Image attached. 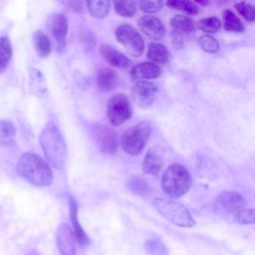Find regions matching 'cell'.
Segmentation results:
<instances>
[{
	"label": "cell",
	"instance_id": "9",
	"mask_svg": "<svg viewBox=\"0 0 255 255\" xmlns=\"http://www.w3.org/2000/svg\"><path fill=\"white\" fill-rule=\"evenodd\" d=\"M95 139L99 148L104 153L113 154L117 151V135L112 128L103 124H96L93 128Z\"/></svg>",
	"mask_w": 255,
	"mask_h": 255
},
{
	"label": "cell",
	"instance_id": "14",
	"mask_svg": "<svg viewBox=\"0 0 255 255\" xmlns=\"http://www.w3.org/2000/svg\"><path fill=\"white\" fill-rule=\"evenodd\" d=\"M69 208H70V218H71V222L73 225V231L75 233L77 242L81 247H86V246L90 245L91 241L79 221L78 204L72 196L69 197Z\"/></svg>",
	"mask_w": 255,
	"mask_h": 255
},
{
	"label": "cell",
	"instance_id": "33",
	"mask_svg": "<svg viewBox=\"0 0 255 255\" xmlns=\"http://www.w3.org/2000/svg\"><path fill=\"white\" fill-rule=\"evenodd\" d=\"M237 11L248 21H255V7L246 2H240L235 5Z\"/></svg>",
	"mask_w": 255,
	"mask_h": 255
},
{
	"label": "cell",
	"instance_id": "27",
	"mask_svg": "<svg viewBox=\"0 0 255 255\" xmlns=\"http://www.w3.org/2000/svg\"><path fill=\"white\" fill-rule=\"evenodd\" d=\"M234 222L242 225L255 224V208H243L233 215Z\"/></svg>",
	"mask_w": 255,
	"mask_h": 255
},
{
	"label": "cell",
	"instance_id": "34",
	"mask_svg": "<svg viewBox=\"0 0 255 255\" xmlns=\"http://www.w3.org/2000/svg\"><path fill=\"white\" fill-rule=\"evenodd\" d=\"M128 186L133 192L138 194H146L149 190L146 182L138 177H132L128 182Z\"/></svg>",
	"mask_w": 255,
	"mask_h": 255
},
{
	"label": "cell",
	"instance_id": "20",
	"mask_svg": "<svg viewBox=\"0 0 255 255\" xmlns=\"http://www.w3.org/2000/svg\"><path fill=\"white\" fill-rule=\"evenodd\" d=\"M34 46L37 54L41 58H46L51 53V42L49 37L42 31H37L34 34Z\"/></svg>",
	"mask_w": 255,
	"mask_h": 255
},
{
	"label": "cell",
	"instance_id": "21",
	"mask_svg": "<svg viewBox=\"0 0 255 255\" xmlns=\"http://www.w3.org/2000/svg\"><path fill=\"white\" fill-rule=\"evenodd\" d=\"M147 58L154 63L165 64L169 59V53L163 45L158 43H151L148 46Z\"/></svg>",
	"mask_w": 255,
	"mask_h": 255
},
{
	"label": "cell",
	"instance_id": "6",
	"mask_svg": "<svg viewBox=\"0 0 255 255\" xmlns=\"http://www.w3.org/2000/svg\"><path fill=\"white\" fill-rule=\"evenodd\" d=\"M116 37L130 56L139 57L143 53V39L132 26L128 24L119 26L116 31Z\"/></svg>",
	"mask_w": 255,
	"mask_h": 255
},
{
	"label": "cell",
	"instance_id": "8",
	"mask_svg": "<svg viewBox=\"0 0 255 255\" xmlns=\"http://www.w3.org/2000/svg\"><path fill=\"white\" fill-rule=\"evenodd\" d=\"M246 205L245 198L235 191H224L215 199V208L223 213H236Z\"/></svg>",
	"mask_w": 255,
	"mask_h": 255
},
{
	"label": "cell",
	"instance_id": "15",
	"mask_svg": "<svg viewBox=\"0 0 255 255\" xmlns=\"http://www.w3.org/2000/svg\"><path fill=\"white\" fill-rule=\"evenodd\" d=\"M100 53L103 56V58L114 67L128 68L131 64L130 60L127 56H125L122 52H120L111 45L103 44L100 47Z\"/></svg>",
	"mask_w": 255,
	"mask_h": 255
},
{
	"label": "cell",
	"instance_id": "2",
	"mask_svg": "<svg viewBox=\"0 0 255 255\" xmlns=\"http://www.w3.org/2000/svg\"><path fill=\"white\" fill-rule=\"evenodd\" d=\"M40 144L47 160L57 169L65 166L67 147L65 139L53 123H48L40 133Z\"/></svg>",
	"mask_w": 255,
	"mask_h": 255
},
{
	"label": "cell",
	"instance_id": "30",
	"mask_svg": "<svg viewBox=\"0 0 255 255\" xmlns=\"http://www.w3.org/2000/svg\"><path fill=\"white\" fill-rule=\"evenodd\" d=\"M114 6L116 12L122 17H132L136 9L133 1H117Z\"/></svg>",
	"mask_w": 255,
	"mask_h": 255
},
{
	"label": "cell",
	"instance_id": "35",
	"mask_svg": "<svg viewBox=\"0 0 255 255\" xmlns=\"http://www.w3.org/2000/svg\"><path fill=\"white\" fill-rule=\"evenodd\" d=\"M163 5L161 1H140L139 7L141 11L146 13H154L157 12Z\"/></svg>",
	"mask_w": 255,
	"mask_h": 255
},
{
	"label": "cell",
	"instance_id": "26",
	"mask_svg": "<svg viewBox=\"0 0 255 255\" xmlns=\"http://www.w3.org/2000/svg\"><path fill=\"white\" fill-rule=\"evenodd\" d=\"M223 26L224 29L234 32H242L244 26L240 19L230 10H225L223 12Z\"/></svg>",
	"mask_w": 255,
	"mask_h": 255
},
{
	"label": "cell",
	"instance_id": "4",
	"mask_svg": "<svg viewBox=\"0 0 255 255\" xmlns=\"http://www.w3.org/2000/svg\"><path fill=\"white\" fill-rule=\"evenodd\" d=\"M152 204L166 220L177 226L192 227L195 224L187 208L176 201L156 197L153 199Z\"/></svg>",
	"mask_w": 255,
	"mask_h": 255
},
{
	"label": "cell",
	"instance_id": "17",
	"mask_svg": "<svg viewBox=\"0 0 255 255\" xmlns=\"http://www.w3.org/2000/svg\"><path fill=\"white\" fill-rule=\"evenodd\" d=\"M161 74L160 68L150 62H142L135 65L130 72L131 78L134 80H142V79H154L159 77Z\"/></svg>",
	"mask_w": 255,
	"mask_h": 255
},
{
	"label": "cell",
	"instance_id": "10",
	"mask_svg": "<svg viewBox=\"0 0 255 255\" xmlns=\"http://www.w3.org/2000/svg\"><path fill=\"white\" fill-rule=\"evenodd\" d=\"M156 92L157 88L154 84L146 81H139L133 86L131 96L138 107L146 109L153 104L156 98Z\"/></svg>",
	"mask_w": 255,
	"mask_h": 255
},
{
	"label": "cell",
	"instance_id": "25",
	"mask_svg": "<svg viewBox=\"0 0 255 255\" xmlns=\"http://www.w3.org/2000/svg\"><path fill=\"white\" fill-rule=\"evenodd\" d=\"M16 128L9 121H0V143L10 145L14 142Z\"/></svg>",
	"mask_w": 255,
	"mask_h": 255
},
{
	"label": "cell",
	"instance_id": "23",
	"mask_svg": "<svg viewBox=\"0 0 255 255\" xmlns=\"http://www.w3.org/2000/svg\"><path fill=\"white\" fill-rule=\"evenodd\" d=\"M12 58V46L9 39L5 36L0 37V74L7 68Z\"/></svg>",
	"mask_w": 255,
	"mask_h": 255
},
{
	"label": "cell",
	"instance_id": "11",
	"mask_svg": "<svg viewBox=\"0 0 255 255\" xmlns=\"http://www.w3.org/2000/svg\"><path fill=\"white\" fill-rule=\"evenodd\" d=\"M47 27L56 41L57 50L62 52L66 46V36L68 32V21L66 16L60 13L49 16Z\"/></svg>",
	"mask_w": 255,
	"mask_h": 255
},
{
	"label": "cell",
	"instance_id": "18",
	"mask_svg": "<svg viewBox=\"0 0 255 255\" xmlns=\"http://www.w3.org/2000/svg\"><path fill=\"white\" fill-rule=\"evenodd\" d=\"M170 26L173 32L179 35L188 34L194 31L195 24L193 20L184 15H176L170 20Z\"/></svg>",
	"mask_w": 255,
	"mask_h": 255
},
{
	"label": "cell",
	"instance_id": "12",
	"mask_svg": "<svg viewBox=\"0 0 255 255\" xmlns=\"http://www.w3.org/2000/svg\"><path fill=\"white\" fill-rule=\"evenodd\" d=\"M76 241L75 233L69 225L63 223L58 227L56 242L61 255H77Z\"/></svg>",
	"mask_w": 255,
	"mask_h": 255
},
{
	"label": "cell",
	"instance_id": "13",
	"mask_svg": "<svg viewBox=\"0 0 255 255\" xmlns=\"http://www.w3.org/2000/svg\"><path fill=\"white\" fill-rule=\"evenodd\" d=\"M137 24L140 30L148 37L159 40L164 36L165 29L161 21L155 16L145 15L138 19Z\"/></svg>",
	"mask_w": 255,
	"mask_h": 255
},
{
	"label": "cell",
	"instance_id": "3",
	"mask_svg": "<svg viewBox=\"0 0 255 255\" xmlns=\"http://www.w3.org/2000/svg\"><path fill=\"white\" fill-rule=\"evenodd\" d=\"M191 185V177L181 164H172L164 171L161 179L163 191L170 197H180L187 192Z\"/></svg>",
	"mask_w": 255,
	"mask_h": 255
},
{
	"label": "cell",
	"instance_id": "19",
	"mask_svg": "<svg viewBox=\"0 0 255 255\" xmlns=\"http://www.w3.org/2000/svg\"><path fill=\"white\" fill-rule=\"evenodd\" d=\"M162 166V160L161 157L158 155V153L153 150V149H149L143 159L142 162V169L145 173L148 174H157Z\"/></svg>",
	"mask_w": 255,
	"mask_h": 255
},
{
	"label": "cell",
	"instance_id": "28",
	"mask_svg": "<svg viewBox=\"0 0 255 255\" xmlns=\"http://www.w3.org/2000/svg\"><path fill=\"white\" fill-rule=\"evenodd\" d=\"M144 249L149 255H168L166 246L157 239H150L145 241Z\"/></svg>",
	"mask_w": 255,
	"mask_h": 255
},
{
	"label": "cell",
	"instance_id": "1",
	"mask_svg": "<svg viewBox=\"0 0 255 255\" xmlns=\"http://www.w3.org/2000/svg\"><path fill=\"white\" fill-rule=\"evenodd\" d=\"M18 173L36 186H49L53 181V174L49 164L35 153H23L17 163Z\"/></svg>",
	"mask_w": 255,
	"mask_h": 255
},
{
	"label": "cell",
	"instance_id": "5",
	"mask_svg": "<svg viewBox=\"0 0 255 255\" xmlns=\"http://www.w3.org/2000/svg\"><path fill=\"white\" fill-rule=\"evenodd\" d=\"M150 132V126L145 122L128 128L121 137V145L124 151L129 155L139 154L144 148Z\"/></svg>",
	"mask_w": 255,
	"mask_h": 255
},
{
	"label": "cell",
	"instance_id": "24",
	"mask_svg": "<svg viewBox=\"0 0 255 255\" xmlns=\"http://www.w3.org/2000/svg\"><path fill=\"white\" fill-rule=\"evenodd\" d=\"M30 86L31 91L36 96H43L46 93L45 81L42 73L37 69H31L30 71Z\"/></svg>",
	"mask_w": 255,
	"mask_h": 255
},
{
	"label": "cell",
	"instance_id": "22",
	"mask_svg": "<svg viewBox=\"0 0 255 255\" xmlns=\"http://www.w3.org/2000/svg\"><path fill=\"white\" fill-rule=\"evenodd\" d=\"M90 14L94 18H104L109 14L110 2L104 0H93L86 2Z\"/></svg>",
	"mask_w": 255,
	"mask_h": 255
},
{
	"label": "cell",
	"instance_id": "7",
	"mask_svg": "<svg viewBox=\"0 0 255 255\" xmlns=\"http://www.w3.org/2000/svg\"><path fill=\"white\" fill-rule=\"evenodd\" d=\"M131 107L128 99L123 94L113 96L107 106V115L113 126H120L131 116Z\"/></svg>",
	"mask_w": 255,
	"mask_h": 255
},
{
	"label": "cell",
	"instance_id": "32",
	"mask_svg": "<svg viewBox=\"0 0 255 255\" xmlns=\"http://www.w3.org/2000/svg\"><path fill=\"white\" fill-rule=\"evenodd\" d=\"M198 43L201 49L208 53H215L219 48L218 42L210 35H202L198 39Z\"/></svg>",
	"mask_w": 255,
	"mask_h": 255
},
{
	"label": "cell",
	"instance_id": "29",
	"mask_svg": "<svg viewBox=\"0 0 255 255\" xmlns=\"http://www.w3.org/2000/svg\"><path fill=\"white\" fill-rule=\"evenodd\" d=\"M197 27L205 33H215L220 29L221 22L216 17L204 18L197 22Z\"/></svg>",
	"mask_w": 255,
	"mask_h": 255
},
{
	"label": "cell",
	"instance_id": "31",
	"mask_svg": "<svg viewBox=\"0 0 255 255\" xmlns=\"http://www.w3.org/2000/svg\"><path fill=\"white\" fill-rule=\"evenodd\" d=\"M167 6L173 9L181 10L184 11L188 14H196L198 12V7L195 5V3L190 2V1H180V0H173V1H168L166 3Z\"/></svg>",
	"mask_w": 255,
	"mask_h": 255
},
{
	"label": "cell",
	"instance_id": "16",
	"mask_svg": "<svg viewBox=\"0 0 255 255\" xmlns=\"http://www.w3.org/2000/svg\"><path fill=\"white\" fill-rule=\"evenodd\" d=\"M97 84L101 91L112 92L119 87L120 77L112 69L103 68L97 74Z\"/></svg>",
	"mask_w": 255,
	"mask_h": 255
}]
</instances>
